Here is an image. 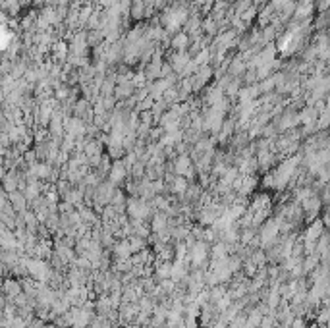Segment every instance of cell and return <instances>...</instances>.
<instances>
[{
  "label": "cell",
  "mask_w": 330,
  "mask_h": 328,
  "mask_svg": "<svg viewBox=\"0 0 330 328\" xmlns=\"http://www.w3.org/2000/svg\"><path fill=\"white\" fill-rule=\"evenodd\" d=\"M295 328H303V326H301V324H300V322H298V324H295Z\"/></svg>",
  "instance_id": "obj_1"
}]
</instances>
